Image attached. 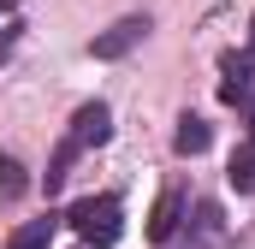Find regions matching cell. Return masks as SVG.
Wrapping results in <instances>:
<instances>
[{
  "mask_svg": "<svg viewBox=\"0 0 255 249\" xmlns=\"http://www.w3.org/2000/svg\"><path fill=\"white\" fill-rule=\"evenodd\" d=\"M178 226H184V190H160V202H154V214H148V238H154V244H172Z\"/></svg>",
  "mask_w": 255,
  "mask_h": 249,
  "instance_id": "5b68a950",
  "label": "cell"
},
{
  "mask_svg": "<svg viewBox=\"0 0 255 249\" xmlns=\"http://www.w3.org/2000/svg\"><path fill=\"white\" fill-rule=\"evenodd\" d=\"M220 71H226L220 101H226V107L250 101V89H255V48H250V54H226V60H220Z\"/></svg>",
  "mask_w": 255,
  "mask_h": 249,
  "instance_id": "3957f363",
  "label": "cell"
},
{
  "mask_svg": "<svg viewBox=\"0 0 255 249\" xmlns=\"http://www.w3.org/2000/svg\"><path fill=\"white\" fill-rule=\"evenodd\" d=\"M77 154H83V148H77L71 136H65L60 148H54V160H48V196H54V190H60L65 178H71V160H77Z\"/></svg>",
  "mask_w": 255,
  "mask_h": 249,
  "instance_id": "30bf717a",
  "label": "cell"
},
{
  "mask_svg": "<svg viewBox=\"0 0 255 249\" xmlns=\"http://www.w3.org/2000/svg\"><path fill=\"white\" fill-rule=\"evenodd\" d=\"M250 136H255V107H250Z\"/></svg>",
  "mask_w": 255,
  "mask_h": 249,
  "instance_id": "5bb4252c",
  "label": "cell"
},
{
  "mask_svg": "<svg viewBox=\"0 0 255 249\" xmlns=\"http://www.w3.org/2000/svg\"><path fill=\"white\" fill-rule=\"evenodd\" d=\"M220 238H226V220H220V208L214 202H202L190 220V238H184V249H220Z\"/></svg>",
  "mask_w": 255,
  "mask_h": 249,
  "instance_id": "8992f818",
  "label": "cell"
},
{
  "mask_svg": "<svg viewBox=\"0 0 255 249\" xmlns=\"http://www.w3.org/2000/svg\"><path fill=\"white\" fill-rule=\"evenodd\" d=\"M226 178H232V190H238V196H250V190H255V136L244 142V148H238V154H232Z\"/></svg>",
  "mask_w": 255,
  "mask_h": 249,
  "instance_id": "9c48e42d",
  "label": "cell"
},
{
  "mask_svg": "<svg viewBox=\"0 0 255 249\" xmlns=\"http://www.w3.org/2000/svg\"><path fill=\"white\" fill-rule=\"evenodd\" d=\"M107 136H113V113H107L101 101H89V107L71 113V142H77V148H101Z\"/></svg>",
  "mask_w": 255,
  "mask_h": 249,
  "instance_id": "277c9868",
  "label": "cell"
},
{
  "mask_svg": "<svg viewBox=\"0 0 255 249\" xmlns=\"http://www.w3.org/2000/svg\"><path fill=\"white\" fill-rule=\"evenodd\" d=\"M54 226H60L54 214H48V220H24V226L12 232V244H6V249H48V244H54Z\"/></svg>",
  "mask_w": 255,
  "mask_h": 249,
  "instance_id": "ba28073f",
  "label": "cell"
},
{
  "mask_svg": "<svg viewBox=\"0 0 255 249\" xmlns=\"http://www.w3.org/2000/svg\"><path fill=\"white\" fill-rule=\"evenodd\" d=\"M30 178H24V166L12 160V154H0V196H24Z\"/></svg>",
  "mask_w": 255,
  "mask_h": 249,
  "instance_id": "8fae6325",
  "label": "cell"
},
{
  "mask_svg": "<svg viewBox=\"0 0 255 249\" xmlns=\"http://www.w3.org/2000/svg\"><path fill=\"white\" fill-rule=\"evenodd\" d=\"M12 6H18V0H0V18H12Z\"/></svg>",
  "mask_w": 255,
  "mask_h": 249,
  "instance_id": "7c38bea8",
  "label": "cell"
},
{
  "mask_svg": "<svg viewBox=\"0 0 255 249\" xmlns=\"http://www.w3.org/2000/svg\"><path fill=\"white\" fill-rule=\"evenodd\" d=\"M250 48H255V18H250Z\"/></svg>",
  "mask_w": 255,
  "mask_h": 249,
  "instance_id": "4fadbf2b",
  "label": "cell"
},
{
  "mask_svg": "<svg viewBox=\"0 0 255 249\" xmlns=\"http://www.w3.org/2000/svg\"><path fill=\"white\" fill-rule=\"evenodd\" d=\"M208 142H214V130L196 119V113H184V119H178V130H172V148H178V154H202Z\"/></svg>",
  "mask_w": 255,
  "mask_h": 249,
  "instance_id": "52a82bcc",
  "label": "cell"
},
{
  "mask_svg": "<svg viewBox=\"0 0 255 249\" xmlns=\"http://www.w3.org/2000/svg\"><path fill=\"white\" fill-rule=\"evenodd\" d=\"M148 30H154L148 18H119L113 30H101V36L89 42V54H95V60H125V54L142 42V36H148Z\"/></svg>",
  "mask_w": 255,
  "mask_h": 249,
  "instance_id": "7a4b0ae2",
  "label": "cell"
},
{
  "mask_svg": "<svg viewBox=\"0 0 255 249\" xmlns=\"http://www.w3.org/2000/svg\"><path fill=\"white\" fill-rule=\"evenodd\" d=\"M65 220H71V232H77L83 244H95V249L119 244V232H125V208H119V196H83Z\"/></svg>",
  "mask_w": 255,
  "mask_h": 249,
  "instance_id": "6da1fadb",
  "label": "cell"
}]
</instances>
